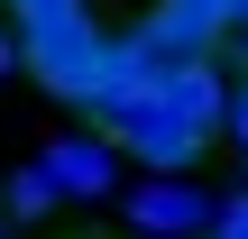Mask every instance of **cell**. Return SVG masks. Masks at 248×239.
I'll return each mask as SVG.
<instances>
[{
	"label": "cell",
	"instance_id": "1",
	"mask_svg": "<svg viewBox=\"0 0 248 239\" xmlns=\"http://www.w3.org/2000/svg\"><path fill=\"white\" fill-rule=\"evenodd\" d=\"M18 74H37L55 101H92V64H101V28H92V9H37V18H18Z\"/></svg>",
	"mask_w": 248,
	"mask_h": 239
},
{
	"label": "cell",
	"instance_id": "2",
	"mask_svg": "<svg viewBox=\"0 0 248 239\" xmlns=\"http://www.w3.org/2000/svg\"><path fill=\"white\" fill-rule=\"evenodd\" d=\"M120 212H129L138 239H202V230H212V193L184 184V175H147V184H129Z\"/></svg>",
	"mask_w": 248,
	"mask_h": 239
},
{
	"label": "cell",
	"instance_id": "3",
	"mask_svg": "<svg viewBox=\"0 0 248 239\" xmlns=\"http://www.w3.org/2000/svg\"><path fill=\"white\" fill-rule=\"evenodd\" d=\"M101 138H110V147H129L138 166H156V175H184V166L202 157V138H193V129H184V120H175L156 92H147V101H138L120 129H101Z\"/></svg>",
	"mask_w": 248,
	"mask_h": 239
},
{
	"label": "cell",
	"instance_id": "4",
	"mask_svg": "<svg viewBox=\"0 0 248 239\" xmlns=\"http://www.w3.org/2000/svg\"><path fill=\"white\" fill-rule=\"evenodd\" d=\"M138 37H147L166 64H184V55H212V46L230 37V0H156V9L138 18Z\"/></svg>",
	"mask_w": 248,
	"mask_h": 239
},
{
	"label": "cell",
	"instance_id": "5",
	"mask_svg": "<svg viewBox=\"0 0 248 239\" xmlns=\"http://www.w3.org/2000/svg\"><path fill=\"white\" fill-rule=\"evenodd\" d=\"M156 101H166L193 138H212V129L230 120V74H221L212 55H184V64H166V74H156Z\"/></svg>",
	"mask_w": 248,
	"mask_h": 239
},
{
	"label": "cell",
	"instance_id": "6",
	"mask_svg": "<svg viewBox=\"0 0 248 239\" xmlns=\"http://www.w3.org/2000/svg\"><path fill=\"white\" fill-rule=\"evenodd\" d=\"M46 175H55V193H110V138H64V147H46Z\"/></svg>",
	"mask_w": 248,
	"mask_h": 239
},
{
	"label": "cell",
	"instance_id": "7",
	"mask_svg": "<svg viewBox=\"0 0 248 239\" xmlns=\"http://www.w3.org/2000/svg\"><path fill=\"white\" fill-rule=\"evenodd\" d=\"M55 203H64V193H55V175H46V157L9 175V221H37V212H55Z\"/></svg>",
	"mask_w": 248,
	"mask_h": 239
},
{
	"label": "cell",
	"instance_id": "8",
	"mask_svg": "<svg viewBox=\"0 0 248 239\" xmlns=\"http://www.w3.org/2000/svg\"><path fill=\"white\" fill-rule=\"evenodd\" d=\"M202 239H248V193H230V203H212V230Z\"/></svg>",
	"mask_w": 248,
	"mask_h": 239
},
{
	"label": "cell",
	"instance_id": "9",
	"mask_svg": "<svg viewBox=\"0 0 248 239\" xmlns=\"http://www.w3.org/2000/svg\"><path fill=\"white\" fill-rule=\"evenodd\" d=\"M221 129H239V147H248V83L230 92V120H221Z\"/></svg>",
	"mask_w": 248,
	"mask_h": 239
},
{
	"label": "cell",
	"instance_id": "10",
	"mask_svg": "<svg viewBox=\"0 0 248 239\" xmlns=\"http://www.w3.org/2000/svg\"><path fill=\"white\" fill-rule=\"evenodd\" d=\"M9 64H18V46H9V37H0V74H9Z\"/></svg>",
	"mask_w": 248,
	"mask_h": 239
},
{
	"label": "cell",
	"instance_id": "11",
	"mask_svg": "<svg viewBox=\"0 0 248 239\" xmlns=\"http://www.w3.org/2000/svg\"><path fill=\"white\" fill-rule=\"evenodd\" d=\"M230 28H248V0H230Z\"/></svg>",
	"mask_w": 248,
	"mask_h": 239
},
{
	"label": "cell",
	"instance_id": "12",
	"mask_svg": "<svg viewBox=\"0 0 248 239\" xmlns=\"http://www.w3.org/2000/svg\"><path fill=\"white\" fill-rule=\"evenodd\" d=\"M0 239H9V212H0Z\"/></svg>",
	"mask_w": 248,
	"mask_h": 239
}]
</instances>
